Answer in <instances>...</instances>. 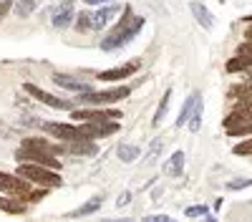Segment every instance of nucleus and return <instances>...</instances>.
<instances>
[{
    "mask_svg": "<svg viewBox=\"0 0 252 222\" xmlns=\"http://www.w3.org/2000/svg\"><path fill=\"white\" fill-rule=\"evenodd\" d=\"M232 152L240 154V157H250V154H252V139H247V141H242V144H237Z\"/></svg>",
    "mask_w": 252,
    "mask_h": 222,
    "instance_id": "c85d7f7f",
    "label": "nucleus"
},
{
    "mask_svg": "<svg viewBox=\"0 0 252 222\" xmlns=\"http://www.w3.org/2000/svg\"><path fill=\"white\" fill-rule=\"evenodd\" d=\"M184 172V152H174L169 157V161L164 164V174H169V177H182Z\"/></svg>",
    "mask_w": 252,
    "mask_h": 222,
    "instance_id": "dca6fc26",
    "label": "nucleus"
},
{
    "mask_svg": "<svg viewBox=\"0 0 252 222\" xmlns=\"http://www.w3.org/2000/svg\"><path fill=\"white\" fill-rule=\"evenodd\" d=\"M202 114H204V104H202V98H199L197 106H194L192 119H189V129H192V131H199L202 129Z\"/></svg>",
    "mask_w": 252,
    "mask_h": 222,
    "instance_id": "393cba45",
    "label": "nucleus"
},
{
    "mask_svg": "<svg viewBox=\"0 0 252 222\" xmlns=\"http://www.w3.org/2000/svg\"><path fill=\"white\" fill-rule=\"evenodd\" d=\"M169 101H172V89H166L164 96H161V101H159V106H157V114H154V119H152V124H154V127H159L161 121H164L166 111H169Z\"/></svg>",
    "mask_w": 252,
    "mask_h": 222,
    "instance_id": "a211bd4d",
    "label": "nucleus"
},
{
    "mask_svg": "<svg viewBox=\"0 0 252 222\" xmlns=\"http://www.w3.org/2000/svg\"><path fill=\"white\" fill-rule=\"evenodd\" d=\"M35 5H38V0H15L13 10H15L18 18H28V15L35 10Z\"/></svg>",
    "mask_w": 252,
    "mask_h": 222,
    "instance_id": "b1692460",
    "label": "nucleus"
},
{
    "mask_svg": "<svg viewBox=\"0 0 252 222\" xmlns=\"http://www.w3.org/2000/svg\"><path fill=\"white\" fill-rule=\"evenodd\" d=\"M245 38H247V40H252V26L247 28V33H245Z\"/></svg>",
    "mask_w": 252,
    "mask_h": 222,
    "instance_id": "c9c22d12",
    "label": "nucleus"
},
{
    "mask_svg": "<svg viewBox=\"0 0 252 222\" xmlns=\"http://www.w3.org/2000/svg\"><path fill=\"white\" fill-rule=\"evenodd\" d=\"M129 199H131V194H129V192H121V194H119V199H116V205H119V207H124V205H129Z\"/></svg>",
    "mask_w": 252,
    "mask_h": 222,
    "instance_id": "473e14b6",
    "label": "nucleus"
},
{
    "mask_svg": "<svg viewBox=\"0 0 252 222\" xmlns=\"http://www.w3.org/2000/svg\"><path fill=\"white\" fill-rule=\"evenodd\" d=\"M144 23H146V18H141V15H134L131 13V8H124V18L119 20V26L101 40V48L103 51H114V48H121V46H126L129 40H134L136 38V33L144 28Z\"/></svg>",
    "mask_w": 252,
    "mask_h": 222,
    "instance_id": "f257e3e1",
    "label": "nucleus"
},
{
    "mask_svg": "<svg viewBox=\"0 0 252 222\" xmlns=\"http://www.w3.org/2000/svg\"><path fill=\"white\" fill-rule=\"evenodd\" d=\"M187 217H209V210L204 205H192V207H187L184 210Z\"/></svg>",
    "mask_w": 252,
    "mask_h": 222,
    "instance_id": "cd10ccee",
    "label": "nucleus"
},
{
    "mask_svg": "<svg viewBox=\"0 0 252 222\" xmlns=\"http://www.w3.org/2000/svg\"><path fill=\"white\" fill-rule=\"evenodd\" d=\"M23 147H28V149H43V152H51V154H61V147H53L51 141H46V139H26Z\"/></svg>",
    "mask_w": 252,
    "mask_h": 222,
    "instance_id": "4be33fe9",
    "label": "nucleus"
},
{
    "mask_svg": "<svg viewBox=\"0 0 252 222\" xmlns=\"http://www.w3.org/2000/svg\"><path fill=\"white\" fill-rule=\"evenodd\" d=\"M116 154H119V159L124 161V164H131L134 159H139V147H134V144H119Z\"/></svg>",
    "mask_w": 252,
    "mask_h": 222,
    "instance_id": "412c9836",
    "label": "nucleus"
},
{
    "mask_svg": "<svg viewBox=\"0 0 252 222\" xmlns=\"http://www.w3.org/2000/svg\"><path fill=\"white\" fill-rule=\"evenodd\" d=\"M15 159H18V161H33V164H43V167H51V169H61V161L56 159V154L43 152V149L20 147V149L15 152Z\"/></svg>",
    "mask_w": 252,
    "mask_h": 222,
    "instance_id": "39448f33",
    "label": "nucleus"
},
{
    "mask_svg": "<svg viewBox=\"0 0 252 222\" xmlns=\"http://www.w3.org/2000/svg\"><path fill=\"white\" fill-rule=\"evenodd\" d=\"M83 134L89 139H103L109 134H116L119 131V124L116 121H86V124H81Z\"/></svg>",
    "mask_w": 252,
    "mask_h": 222,
    "instance_id": "1a4fd4ad",
    "label": "nucleus"
},
{
    "mask_svg": "<svg viewBox=\"0 0 252 222\" xmlns=\"http://www.w3.org/2000/svg\"><path fill=\"white\" fill-rule=\"evenodd\" d=\"M172 217H166V215H152V217H146V222H169Z\"/></svg>",
    "mask_w": 252,
    "mask_h": 222,
    "instance_id": "72a5a7b5",
    "label": "nucleus"
},
{
    "mask_svg": "<svg viewBox=\"0 0 252 222\" xmlns=\"http://www.w3.org/2000/svg\"><path fill=\"white\" fill-rule=\"evenodd\" d=\"M18 174L31 179L33 185H40V187H61L63 185L58 169H51V167H43V164H33V161H18Z\"/></svg>",
    "mask_w": 252,
    "mask_h": 222,
    "instance_id": "f03ea898",
    "label": "nucleus"
},
{
    "mask_svg": "<svg viewBox=\"0 0 252 222\" xmlns=\"http://www.w3.org/2000/svg\"><path fill=\"white\" fill-rule=\"evenodd\" d=\"M159 152H161V139H154V141H152V147H149V152H146V167L157 164Z\"/></svg>",
    "mask_w": 252,
    "mask_h": 222,
    "instance_id": "bb28decb",
    "label": "nucleus"
},
{
    "mask_svg": "<svg viewBox=\"0 0 252 222\" xmlns=\"http://www.w3.org/2000/svg\"><path fill=\"white\" fill-rule=\"evenodd\" d=\"M237 53H240V56H247V58H252V40H247V43H242V46L237 48Z\"/></svg>",
    "mask_w": 252,
    "mask_h": 222,
    "instance_id": "2f4dec72",
    "label": "nucleus"
},
{
    "mask_svg": "<svg viewBox=\"0 0 252 222\" xmlns=\"http://www.w3.org/2000/svg\"><path fill=\"white\" fill-rule=\"evenodd\" d=\"M116 13H119V5H106V8H101L98 13H94V31L106 28L109 20H111Z\"/></svg>",
    "mask_w": 252,
    "mask_h": 222,
    "instance_id": "2eb2a0df",
    "label": "nucleus"
},
{
    "mask_svg": "<svg viewBox=\"0 0 252 222\" xmlns=\"http://www.w3.org/2000/svg\"><path fill=\"white\" fill-rule=\"evenodd\" d=\"M131 94L129 86H116L109 91H86V94H78L76 101L78 104H86V106H106V104H116V101L126 98Z\"/></svg>",
    "mask_w": 252,
    "mask_h": 222,
    "instance_id": "7ed1b4c3",
    "label": "nucleus"
},
{
    "mask_svg": "<svg viewBox=\"0 0 252 222\" xmlns=\"http://www.w3.org/2000/svg\"><path fill=\"white\" fill-rule=\"evenodd\" d=\"M13 5H15L13 0H0V20H3V18L8 15V10H10Z\"/></svg>",
    "mask_w": 252,
    "mask_h": 222,
    "instance_id": "7c9ffc66",
    "label": "nucleus"
},
{
    "mask_svg": "<svg viewBox=\"0 0 252 222\" xmlns=\"http://www.w3.org/2000/svg\"><path fill=\"white\" fill-rule=\"evenodd\" d=\"M202 98V94L199 91H192L189 94V98L184 101V106H182V111H179V119H177V127H184V124H189V119H192V114H194V106H197V101Z\"/></svg>",
    "mask_w": 252,
    "mask_h": 222,
    "instance_id": "4468645a",
    "label": "nucleus"
},
{
    "mask_svg": "<svg viewBox=\"0 0 252 222\" xmlns=\"http://www.w3.org/2000/svg\"><path fill=\"white\" fill-rule=\"evenodd\" d=\"M68 152L73 154H96V144L94 139H78V141H68Z\"/></svg>",
    "mask_w": 252,
    "mask_h": 222,
    "instance_id": "6ab92c4d",
    "label": "nucleus"
},
{
    "mask_svg": "<svg viewBox=\"0 0 252 222\" xmlns=\"http://www.w3.org/2000/svg\"><path fill=\"white\" fill-rule=\"evenodd\" d=\"M101 205H103V197H101V194H98V197H91L86 205H81L78 210H73L71 217H86V215H94L96 210H101Z\"/></svg>",
    "mask_w": 252,
    "mask_h": 222,
    "instance_id": "f3484780",
    "label": "nucleus"
},
{
    "mask_svg": "<svg viewBox=\"0 0 252 222\" xmlns=\"http://www.w3.org/2000/svg\"><path fill=\"white\" fill-rule=\"evenodd\" d=\"M23 89H26V94H31L33 98H38L40 104H46V106H51V109H58V111H71V109H73L71 101L58 98V96H53V94H48V91H43V89H38L35 84H26Z\"/></svg>",
    "mask_w": 252,
    "mask_h": 222,
    "instance_id": "423d86ee",
    "label": "nucleus"
},
{
    "mask_svg": "<svg viewBox=\"0 0 252 222\" xmlns=\"http://www.w3.org/2000/svg\"><path fill=\"white\" fill-rule=\"evenodd\" d=\"M189 10H192V15L197 18V23L204 28V31H212L215 28V15L207 10V5L204 3H199V0H194L192 5H189Z\"/></svg>",
    "mask_w": 252,
    "mask_h": 222,
    "instance_id": "ddd939ff",
    "label": "nucleus"
},
{
    "mask_svg": "<svg viewBox=\"0 0 252 222\" xmlns=\"http://www.w3.org/2000/svg\"><path fill=\"white\" fill-rule=\"evenodd\" d=\"M83 3H86V5H109L111 0H83Z\"/></svg>",
    "mask_w": 252,
    "mask_h": 222,
    "instance_id": "f704fd0d",
    "label": "nucleus"
},
{
    "mask_svg": "<svg viewBox=\"0 0 252 222\" xmlns=\"http://www.w3.org/2000/svg\"><path fill=\"white\" fill-rule=\"evenodd\" d=\"M71 119H76V121H116V119H121V111H116V109H76L73 114H71Z\"/></svg>",
    "mask_w": 252,
    "mask_h": 222,
    "instance_id": "0eeeda50",
    "label": "nucleus"
},
{
    "mask_svg": "<svg viewBox=\"0 0 252 222\" xmlns=\"http://www.w3.org/2000/svg\"><path fill=\"white\" fill-rule=\"evenodd\" d=\"M139 71V61L134 63H126V66H116V68H109V71H101L98 78L101 81H121V78H129Z\"/></svg>",
    "mask_w": 252,
    "mask_h": 222,
    "instance_id": "9b49d317",
    "label": "nucleus"
},
{
    "mask_svg": "<svg viewBox=\"0 0 252 222\" xmlns=\"http://www.w3.org/2000/svg\"><path fill=\"white\" fill-rule=\"evenodd\" d=\"M76 28L78 31H91L94 28V13H78L76 15Z\"/></svg>",
    "mask_w": 252,
    "mask_h": 222,
    "instance_id": "a878e982",
    "label": "nucleus"
},
{
    "mask_svg": "<svg viewBox=\"0 0 252 222\" xmlns=\"http://www.w3.org/2000/svg\"><path fill=\"white\" fill-rule=\"evenodd\" d=\"M250 78H252V71H250Z\"/></svg>",
    "mask_w": 252,
    "mask_h": 222,
    "instance_id": "e433bc0d",
    "label": "nucleus"
},
{
    "mask_svg": "<svg viewBox=\"0 0 252 222\" xmlns=\"http://www.w3.org/2000/svg\"><path fill=\"white\" fill-rule=\"evenodd\" d=\"M229 98H235V101H252V78H250V84L235 86L232 91H229Z\"/></svg>",
    "mask_w": 252,
    "mask_h": 222,
    "instance_id": "5701e85b",
    "label": "nucleus"
},
{
    "mask_svg": "<svg viewBox=\"0 0 252 222\" xmlns=\"http://www.w3.org/2000/svg\"><path fill=\"white\" fill-rule=\"evenodd\" d=\"M245 187H252V179H232V182H227V190H245Z\"/></svg>",
    "mask_w": 252,
    "mask_h": 222,
    "instance_id": "c756f323",
    "label": "nucleus"
},
{
    "mask_svg": "<svg viewBox=\"0 0 252 222\" xmlns=\"http://www.w3.org/2000/svg\"><path fill=\"white\" fill-rule=\"evenodd\" d=\"M0 210H3V212H8V215H23V212H26V205L20 202V197H18V199L0 197Z\"/></svg>",
    "mask_w": 252,
    "mask_h": 222,
    "instance_id": "aec40b11",
    "label": "nucleus"
},
{
    "mask_svg": "<svg viewBox=\"0 0 252 222\" xmlns=\"http://www.w3.org/2000/svg\"><path fill=\"white\" fill-rule=\"evenodd\" d=\"M43 129H46L48 134H53L56 139H61V141H78V139H89L86 134H83V129H81V127H76V124H43Z\"/></svg>",
    "mask_w": 252,
    "mask_h": 222,
    "instance_id": "6e6552de",
    "label": "nucleus"
},
{
    "mask_svg": "<svg viewBox=\"0 0 252 222\" xmlns=\"http://www.w3.org/2000/svg\"><path fill=\"white\" fill-rule=\"evenodd\" d=\"M73 18H76V13H73V0H66L56 13H53V28H58V31H63V28H68L71 23H73Z\"/></svg>",
    "mask_w": 252,
    "mask_h": 222,
    "instance_id": "f8f14e48",
    "label": "nucleus"
},
{
    "mask_svg": "<svg viewBox=\"0 0 252 222\" xmlns=\"http://www.w3.org/2000/svg\"><path fill=\"white\" fill-rule=\"evenodd\" d=\"M53 84H56V86H61V89L76 91V94H86V91H91V86L86 84V81L73 78V76H66V73H56V76H53Z\"/></svg>",
    "mask_w": 252,
    "mask_h": 222,
    "instance_id": "9d476101",
    "label": "nucleus"
},
{
    "mask_svg": "<svg viewBox=\"0 0 252 222\" xmlns=\"http://www.w3.org/2000/svg\"><path fill=\"white\" fill-rule=\"evenodd\" d=\"M33 182L20 177L18 172L15 174H5L0 172V192H8V194H15V197H23V199H31L33 197V190H31Z\"/></svg>",
    "mask_w": 252,
    "mask_h": 222,
    "instance_id": "20e7f679",
    "label": "nucleus"
}]
</instances>
